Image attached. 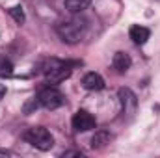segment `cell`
Wrapping results in <instances>:
<instances>
[{"instance_id":"1","label":"cell","mask_w":160,"mask_h":158,"mask_svg":"<svg viewBox=\"0 0 160 158\" xmlns=\"http://www.w3.org/2000/svg\"><path fill=\"white\" fill-rule=\"evenodd\" d=\"M56 34L60 36V39L63 41V43L75 45L86 34V21L80 19V17H73V19L62 21V22L56 24Z\"/></svg>"},{"instance_id":"2","label":"cell","mask_w":160,"mask_h":158,"mask_svg":"<svg viewBox=\"0 0 160 158\" xmlns=\"http://www.w3.org/2000/svg\"><path fill=\"white\" fill-rule=\"evenodd\" d=\"M22 140L26 143H30L32 147L39 149V151H48L54 145V138L52 134L45 128V126H32L22 134Z\"/></svg>"},{"instance_id":"3","label":"cell","mask_w":160,"mask_h":158,"mask_svg":"<svg viewBox=\"0 0 160 158\" xmlns=\"http://www.w3.org/2000/svg\"><path fill=\"white\" fill-rule=\"evenodd\" d=\"M73 65H78V63H69V62H58V60H52L48 63V67L45 69V77L50 84H60L65 78L71 77L73 73Z\"/></svg>"},{"instance_id":"4","label":"cell","mask_w":160,"mask_h":158,"mask_svg":"<svg viewBox=\"0 0 160 158\" xmlns=\"http://www.w3.org/2000/svg\"><path fill=\"white\" fill-rule=\"evenodd\" d=\"M38 102L43 108H47V110H56V108H60L65 102V97H63V93L58 87H50L48 86V87H45V89L39 91Z\"/></svg>"},{"instance_id":"5","label":"cell","mask_w":160,"mask_h":158,"mask_svg":"<svg viewBox=\"0 0 160 158\" xmlns=\"http://www.w3.org/2000/svg\"><path fill=\"white\" fill-rule=\"evenodd\" d=\"M71 123H73V128H75L77 132H88V130L95 128V125H97L95 117H93L89 112H86V110H78V112L73 116Z\"/></svg>"},{"instance_id":"6","label":"cell","mask_w":160,"mask_h":158,"mask_svg":"<svg viewBox=\"0 0 160 158\" xmlns=\"http://www.w3.org/2000/svg\"><path fill=\"white\" fill-rule=\"evenodd\" d=\"M119 99H121V104H123V112L125 114H132L136 110V95L128 89V87H121L119 89Z\"/></svg>"},{"instance_id":"7","label":"cell","mask_w":160,"mask_h":158,"mask_svg":"<svg viewBox=\"0 0 160 158\" xmlns=\"http://www.w3.org/2000/svg\"><path fill=\"white\" fill-rule=\"evenodd\" d=\"M82 86L88 89V91H101L104 87V80L99 73H88L84 78H82Z\"/></svg>"},{"instance_id":"8","label":"cell","mask_w":160,"mask_h":158,"mask_svg":"<svg viewBox=\"0 0 160 158\" xmlns=\"http://www.w3.org/2000/svg\"><path fill=\"white\" fill-rule=\"evenodd\" d=\"M132 65V60L127 52H116L114 58H112V67L118 71V73H127Z\"/></svg>"},{"instance_id":"9","label":"cell","mask_w":160,"mask_h":158,"mask_svg":"<svg viewBox=\"0 0 160 158\" xmlns=\"http://www.w3.org/2000/svg\"><path fill=\"white\" fill-rule=\"evenodd\" d=\"M128 36H130V39L134 41L136 45H145V43H147V39H149V36H151V32H149L145 26L134 24V26H130Z\"/></svg>"},{"instance_id":"10","label":"cell","mask_w":160,"mask_h":158,"mask_svg":"<svg viewBox=\"0 0 160 158\" xmlns=\"http://www.w3.org/2000/svg\"><path fill=\"white\" fill-rule=\"evenodd\" d=\"M112 141V134L108 130H99L95 132V136L91 138V147L93 149H102L104 145H108Z\"/></svg>"},{"instance_id":"11","label":"cell","mask_w":160,"mask_h":158,"mask_svg":"<svg viewBox=\"0 0 160 158\" xmlns=\"http://www.w3.org/2000/svg\"><path fill=\"white\" fill-rule=\"evenodd\" d=\"M63 4H65V9H67L69 13L77 15V13H82L84 9L89 7L91 0H63Z\"/></svg>"},{"instance_id":"12","label":"cell","mask_w":160,"mask_h":158,"mask_svg":"<svg viewBox=\"0 0 160 158\" xmlns=\"http://www.w3.org/2000/svg\"><path fill=\"white\" fill-rule=\"evenodd\" d=\"M9 15H11V17H13V21H15V22H19V24H22V22H24V19H26V17H24V11H22V7H21V6L11 7V9H9Z\"/></svg>"},{"instance_id":"13","label":"cell","mask_w":160,"mask_h":158,"mask_svg":"<svg viewBox=\"0 0 160 158\" xmlns=\"http://www.w3.org/2000/svg\"><path fill=\"white\" fill-rule=\"evenodd\" d=\"M11 63L8 62V60H2L0 62V75H11Z\"/></svg>"},{"instance_id":"14","label":"cell","mask_w":160,"mask_h":158,"mask_svg":"<svg viewBox=\"0 0 160 158\" xmlns=\"http://www.w3.org/2000/svg\"><path fill=\"white\" fill-rule=\"evenodd\" d=\"M62 156L65 158V156H82V153L80 151H67V153H63Z\"/></svg>"},{"instance_id":"15","label":"cell","mask_w":160,"mask_h":158,"mask_svg":"<svg viewBox=\"0 0 160 158\" xmlns=\"http://www.w3.org/2000/svg\"><path fill=\"white\" fill-rule=\"evenodd\" d=\"M6 91H8V89H6V86H4V84H0V101L4 99V95H6Z\"/></svg>"},{"instance_id":"16","label":"cell","mask_w":160,"mask_h":158,"mask_svg":"<svg viewBox=\"0 0 160 158\" xmlns=\"http://www.w3.org/2000/svg\"><path fill=\"white\" fill-rule=\"evenodd\" d=\"M9 155H11V153H9V151H0V156H9Z\"/></svg>"}]
</instances>
